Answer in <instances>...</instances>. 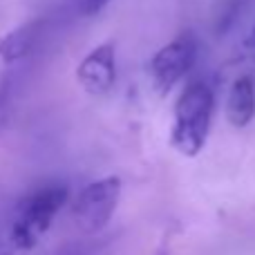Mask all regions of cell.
Instances as JSON below:
<instances>
[{
  "label": "cell",
  "mask_w": 255,
  "mask_h": 255,
  "mask_svg": "<svg viewBox=\"0 0 255 255\" xmlns=\"http://www.w3.org/2000/svg\"><path fill=\"white\" fill-rule=\"evenodd\" d=\"M215 94L206 81H193L184 88L175 103V124L170 132V143L184 157H195L206 145L211 132Z\"/></svg>",
  "instance_id": "6da1fadb"
},
{
  "label": "cell",
  "mask_w": 255,
  "mask_h": 255,
  "mask_svg": "<svg viewBox=\"0 0 255 255\" xmlns=\"http://www.w3.org/2000/svg\"><path fill=\"white\" fill-rule=\"evenodd\" d=\"M70 199V190L63 184H52L27 195L20 202L11 226V242L16 249H31L49 231L56 215Z\"/></svg>",
  "instance_id": "7a4b0ae2"
},
{
  "label": "cell",
  "mask_w": 255,
  "mask_h": 255,
  "mask_svg": "<svg viewBox=\"0 0 255 255\" xmlns=\"http://www.w3.org/2000/svg\"><path fill=\"white\" fill-rule=\"evenodd\" d=\"M119 195V177H103V179H97L90 186H85L79 193V197L74 199V206H72L74 224L83 233H97V231L106 229L117 211Z\"/></svg>",
  "instance_id": "3957f363"
},
{
  "label": "cell",
  "mask_w": 255,
  "mask_h": 255,
  "mask_svg": "<svg viewBox=\"0 0 255 255\" xmlns=\"http://www.w3.org/2000/svg\"><path fill=\"white\" fill-rule=\"evenodd\" d=\"M195 58H197V40L190 31H184L170 43H166L150 61L154 90L166 97L190 72V67L195 65Z\"/></svg>",
  "instance_id": "277c9868"
},
{
  "label": "cell",
  "mask_w": 255,
  "mask_h": 255,
  "mask_svg": "<svg viewBox=\"0 0 255 255\" xmlns=\"http://www.w3.org/2000/svg\"><path fill=\"white\" fill-rule=\"evenodd\" d=\"M76 81L92 97H103L117 81V52L115 43H101L79 63Z\"/></svg>",
  "instance_id": "5b68a950"
},
{
  "label": "cell",
  "mask_w": 255,
  "mask_h": 255,
  "mask_svg": "<svg viewBox=\"0 0 255 255\" xmlns=\"http://www.w3.org/2000/svg\"><path fill=\"white\" fill-rule=\"evenodd\" d=\"M255 117V83L251 76H240L231 85L226 99V119L235 128H247Z\"/></svg>",
  "instance_id": "8992f818"
},
{
  "label": "cell",
  "mask_w": 255,
  "mask_h": 255,
  "mask_svg": "<svg viewBox=\"0 0 255 255\" xmlns=\"http://www.w3.org/2000/svg\"><path fill=\"white\" fill-rule=\"evenodd\" d=\"M36 27H38V22H29V25L18 27V29L9 31L0 38V58H2V63L11 65V63H18L31 52V45H34L36 38Z\"/></svg>",
  "instance_id": "52a82bcc"
},
{
  "label": "cell",
  "mask_w": 255,
  "mask_h": 255,
  "mask_svg": "<svg viewBox=\"0 0 255 255\" xmlns=\"http://www.w3.org/2000/svg\"><path fill=\"white\" fill-rule=\"evenodd\" d=\"M108 2L110 0H81V11L85 16H97L99 11H103L108 7Z\"/></svg>",
  "instance_id": "ba28073f"
},
{
  "label": "cell",
  "mask_w": 255,
  "mask_h": 255,
  "mask_svg": "<svg viewBox=\"0 0 255 255\" xmlns=\"http://www.w3.org/2000/svg\"><path fill=\"white\" fill-rule=\"evenodd\" d=\"M247 49H249V54L255 58V27L251 29V34H249V40H247Z\"/></svg>",
  "instance_id": "9c48e42d"
}]
</instances>
